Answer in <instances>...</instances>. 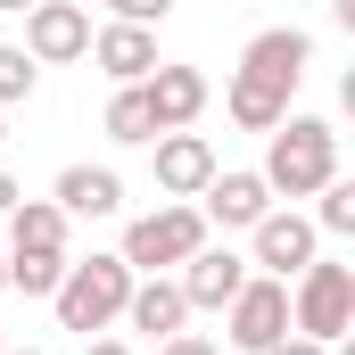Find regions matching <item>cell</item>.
Instances as JSON below:
<instances>
[{
    "label": "cell",
    "instance_id": "15",
    "mask_svg": "<svg viewBox=\"0 0 355 355\" xmlns=\"http://www.w3.org/2000/svg\"><path fill=\"white\" fill-rule=\"evenodd\" d=\"M91 58H99L116 83H141V75L157 67V33H149V25H107V33H91Z\"/></svg>",
    "mask_w": 355,
    "mask_h": 355
},
{
    "label": "cell",
    "instance_id": "14",
    "mask_svg": "<svg viewBox=\"0 0 355 355\" xmlns=\"http://www.w3.org/2000/svg\"><path fill=\"white\" fill-rule=\"evenodd\" d=\"M124 322L132 331H149V339H174L182 322H190V306H182V281H132V297H124Z\"/></svg>",
    "mask_w": 355,
    "mask_h": 355
},
{
    "label": "cell",
    "instance_id": "20",
    "mask_svg": "<svg viewBox=\"0 0 355 355\" xmlns=\"http://www.w3.org/2000/svg\"><path fill=\"white\" fill-rule=\"evenodd\" d=\"M8 99H33V58L0 42V107H8Z\"/></svg>",
    "mask_w": 355,
    "mask_h": 355
},
{
    "label": "cell",
    "instance_id": "10",
    "mask_svg": "<svg viewBox=\"0 0 355 355\" xmlns=\"http://www.w3.org/2000/svg\"><path fill=\"white\" fill-rule=\"evenodd\" d=\"M207 174H215V149L198 132H157V190L166 198H198Z\"/></svg>",
    "mask_w": 355,
    "mask_h": 355
},
{
    "label": "cell",
    "instance_id": "4",
    "mask_svg": "<svg viewBox=\"0 0 355 355\" xmlns=\"http://www.w3.org/2000/svg\"><path fill=\"white\" fill-rule=\"evenodd\" d=\"M289 322H297V339L331 347V339L355 322V272L314 257V265H306V281H297V297H289Z\"/></svg>",
    "mask_w": 355,
    "mask_h": 355
},
{
    "label": "cell",
    "instance_id": "21",
    "mask_svg": "<svg viewBox=\"0 0 355 355\" xmlns=\"http://www.w3.org/2000/svg\"><path fill=\"white\" fill-rule=\"evenodd\" d=\"M107 8H116V25H166L174 0H107Z\"/></svg>",
    "mask_w": 355,
    "mask_h": 355
},
{
    "label": "cell",
    "instance_id": "19",
    "mask_svg": "<svg viewBox=\"0 0 355 355\" xmlns=\"http://www.w3.org/2000/svg\"><path fill=\"white\" fill-rule=\"evenodd\" d=\"M58 272H67V257H8V289L50 297V289H58Z\"/></svg>",
    "mask_w": 355,
    "mask_h": 355
},
{
    "label": "cell",
    "instance_id": "25",
    "mask_svg": "<svg viewBox=\"0 0 355 355\" xmlns=\"http://www.w3.org/2000/svg\"><path fill=\"white\" fill-rule=\"evenodd\" d=\"M17 198H25V190H17V182H8V174H0V215H8V207H17Z\"/></svg>",
    "mask_w": 355,
    "mask_h": 355
},
{
    "label": "cell",
    "instance_id": "27",
    "mask_svg": "<svg viewBox=\"0 0 355 355\" xmlns=\"http://www.w3.org/2000/svg\"><path fill=\"white\" fill-rule=\"evenodd\" d=\"M0 289H8V257H0Z\"/></svg>",
    "mask_w": 355,
    "mask_h": 355
},
{
    "label": "cell",
    "instance_id": "9",
    "mask_svg": "<svg viewBox=\"0 0 355 355\" xmlns=\"http://www.w3.org/2000/svg\"><path fill=\"white\" fill-rule=\"evenodd\" d=\"M240 281H248V265H240L232 248H198V257H182V306L223 314V306L240 297Z\"/></svg>",
    "mask_w": 355,
    "mask_h": 355
},
{
    "label": "cell",
    "instance_id": "3",
    "mask_svg": "<svg viewBox=\"0 0 355 355\" xmlns=\"http://www.w3.org/2000/svg\"><path fill=\"white\" fill-rule=\"evenodd\" d=\"M132 281H141V272L124 265V257H91V265H67L58 272V289H50V297H58V322H67V331H107V322H116V314H124V297H132Z\"/></svg>",
    "mask_w": 355,
    "mask_h": 355
},
{
    "label": "cell",
    "instance_id": "22",
    "mask_svg": "<svg viewBox=\"0 0 355 355\" xmlns=\"http://www.w3.org/2000/svg\"><path fill=\"white\" fill-rule=\"evenodd\" d=\"M157 355H215V339H198V331H174V339H157Z\"/></svg>",
    "mask_w": 355,
    "mask_h": 355
},
{
    "label": "cell",
    "instance_id": "12",
    "mask_svg": "<svg viewBox=\"0 0 355 355\" xmlns=\"http://www.w3.org/2000/svg\"><path fill=\"white\" fill-rule=\"evenodd\" d=\"M248 232H257V265L265 272H306L314 265V223L306 215H257Z\"/></svg>",
    "mask_w": 355,
    "mask_h": 355
},
{
    "label": "cell",
    "instance_id": "7",
    "mask_svg": "<svg viewBox=\"0 0 355 355\" xmlns=\"http://www.w3.org/2000/svg\"><path fill=\"white\" fill-rule=\"evenodd\" d=\"M223 314H232V339L248 355H265L272 339H289V289H281V281H240V297H232Z\"/></svg>",
    "mask_w": 355,
    "mask_h": 355
},
{
    "label": "cell",
    "instance_id": "29",
    "mask_svg": "<svg viewBox=\"0 0 355 355\" xmlns=\"http://www.w3.org/2000/svg\"><path fill=\"white\" fill-rule=\"evenodd\" d=\"M0 141H8V132H0Z\"/></svg>",
    "mask_w": 355,
    "mask_h": 355
},
{
    "label": "cell",
    "instance_id": "2",
    "mask_svg": "<svg viewBox=\"0 0 355 355\" xmlns=\"http://www.w3.org/2000/svg\"><path fill=\"white\" fill-rule=\"evenodd\" d=\"M331 174H339V132H331L322 116H281V124H272V157H265V190L314 198Z\"/></svg>",
    "mask_w": 355,
    "mask_h": 355
},
{
    "label": "cell",
    "instance_id": "18",
    "mask_svg": "<svg viewBox=\"0 0 355 355\" xmlns=\"http://www.w3.org/2000/svg\"><path fill=\"white\" fill-rule=\"evenodd\" d=\"M314 198H322V207H314V232H355V182H339V174H331Z\"/></svg>",
    "mask_w": 355,
    "mask_h": 355
},
{
    "label": "cell",
    "instance_id": "11",
    "mask_svg": "<svg viewBox=\"0 0 355 355\" xmlns=\"http://www.w3.org/2000/svg\"><path fill=\"white\" fill-rule=\"evenodd\" d=\"M207 215L223 223V232H248L257 215H272V190H265V174H207Z\"/></svg>",
    "mask_w": 355,
    "mask_h": 355
},
{
    "label": "cell",
    "instance_id": "30",
    "mask_svg": "<svg viewBox=\"0 0 355 355\" xmlns=\"http://www.w3.org/2000/svg\"><path fill=\"white\" fill-rule=\"evenodd\" d=\"M0 347H8V339H0Z\"/></svg>",
    "mask_w": 355,
    "mask_h": 355
},
{
    "label": "cell",
    "instance_id": "6",
    "mask_svg": "<svg viewBox=\"0 0 355 355\" xmlns=\"http://www.w3.org/2000/svg\"><path fill=\"white\" fill-rule=\"evenodd\" d=\"M91 50V17L75 0H33L25 8V58L33 67H67V58H83Z\"/></svg>",
    "mask_w": 355,
    "mask_h": 355
},
{
    "label": "cell",
    "instance_id": "28",
    "mask_svg": "<svg viewBox=\"0 0 355 355\" xmlns=\"http://www.w3.org/2000/svg\"><path fill=\"white\" fill-rule=\"evenodd\" d=\"M0 355H8V347H0ZM25 355H42V347H25Z\"/></svg>",
    "mask_w": 355,
    "mask_h": 355
},
{
    "label": "cell",
    "instance_id": "13",
    "mask_svg": "<svg viewBox=\"0 0 355 355\" xmlns=\"http://www.w3.org/2000/svg\"><path fill=\"white\" fill-rule=\"evenodd\" d=\"M8 257H67V215H58V198H17V207H8Z\"/></svg>",
    "mask_w": 355,
    "mask_h": 355
},
{
    "label": "cell",
    "instance_id": "16",
    "mask_svg": "<svg viewBox=\"0 0 355 355\" xmlns=\"http://www.w3.org/2000/svg\"><path fill=\"white\" fill-rule=\"evenodd\" d=\"M124 207V182L107 166H67L58 174V215H116Z\"/></svg>",
    "mask_w": 355,
    "mask_h": 355
},
{
    "label": "cell",
    "instance_id": "8",
    "mask_svg": "<svg viewBox=\"0 0 355 355\" xmlns=\"http://www.w3.org/2000/svg\"><path fill=\"white\" fill-rule=\"evenodd\" d=\"M141 99H149L157 132H182V124L207 107V75H198V67H166V58H157V67L141 75Z\"/></svg>",
    "mask_w": 355,
    "mask_h": 355
},
{
    "label": "cell",
    "instance_id": "26",
    "mask_svg": "<svg viewBox=\"0 0 355 355\" xmlns=\"http://www.w3.org/2000/svg\"><path fill=\"white\" fill-rule=\"evenodd\" d=\"M0 8H8V17H25V8H33V0H0Z\"/></svg>",
    "mask_w": 355,
    "mask_h": 355
},
{
    "label": "cell",
    "instance_id": "17",
    "mask_svg": "<svg viewBox=\"0 0 355 355\" xmlns=\"http://www.w3.org/2000/svg\"><path fill=\"white\" fill-rule=\"evenodd\" d=\"M107 141H157V116H149L141 83H124L116 99H107Z\"/></svg>",
    "mask_w": 355,
    "mask_h": 355
},
{
    "label": "cell",
    "instance_id": "1",
    "mask_svg": "<svg viewBox=\"0 0 355 355\" xmlns=\"http://www.w3.org/2000/svg\"><path fill=\"white\" fill-rule=\"evenodd\" d=\"M306 58H314V42H306L297 25L257 33V42L240 50V75H232V124L272 132V124L289 116V91H297V75H306Z\"/></svg>",
    "mask_w": 355,
    "mask_h": 355
},
{
    "label": "cell",
    "instance_id": "23",
    "mask_svg": "<svg viewBox=\"0 0 355 355\" xmlns=\"http://www.w3.org/2000/svg\"><path fill=\"white\" fill-rule=\"evenodd\" d=\"M265 355H331V347H314V339H272Z\"/></svg>",
    "mask_w": 355,
    "mask_h": 355
},
{
    "label": "cell",
    "instance_id": "24",
    "mask_svg": "<svg viewBox=\"0 0 355 355\" xmlns=\"http://www.w3.org/2000/svg\"><path fill=\"white\" fill-rule=\"evenodd\" d=\"M83 355H132V347H124V339H91Z\"/></svg>",
    "mask_w": 355,
    "mask_h": 355
},
{
    "label": "cell",
    "instance_id": "5",
    "mask_svg": "<svg viewBox=\"0 0 355 355\" xmlns=\"http://www.w3.org/2000/svg\"><path fill=\"white\" fill-rule=\"evenodd\" d=\"M207 248V215L198 207H157V215H141L132 232H124V265L132 272H166V265H182V257H198Z\"/></svg>",
    "mask_w": 355,
    "mask_h": 355
}]
</instances>
